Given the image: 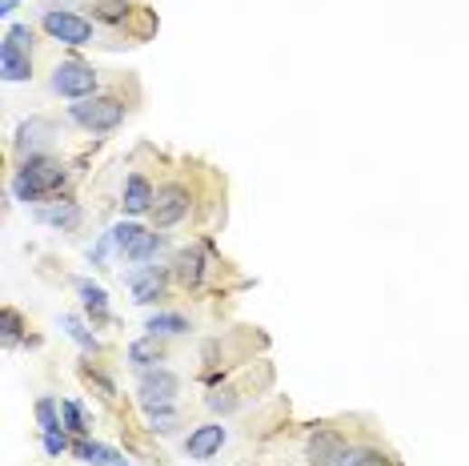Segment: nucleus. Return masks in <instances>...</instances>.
Returning <instances> with one entry per match:
<instances>
[{
	"label": "nucleus",
	"instance_id": "nucleus-1",
	"mask_svg": "<svg viewBox=\"0 0 469 466\" xmlns=\"http://www.w3.org/2000/svg\"><path fill=\"white\" fill-rule=\"evenodd\" d=\"M61 185H64V165L56 161V157H44V153H33L13 177L16 201H41V198H49L53 189H61Z\"/></svg>",
	"mask_w": 469,
	"mask_h": 466
},
{
	"label": "nucleus",
	"instance_id": "nucleus-2",
	"mask_svg": "<svg viewBox=\"0 0 469 466\" xmlns=\"http://www.w3.org/2000/svg\"><path fill=\"white\" fill-rule=\"evenodd\" d=\"M125 101L120 97H84L77 105H69V117L77 121L81 129H89V133H112V129L125 121Z\"/></svg>",
	"mask_w": 469,
	"mask_h": 466
},
{
	"label": "nucleus",
	"instance_id": "nucleus-3",
	"mask_svg": "<svg viewBox=\"0 0 469 466\" xmlns=\"http://www.w3.org/2000/svg\"><path fill=\"white\" fill-rule=\"evenodd\" d=\"M97 69L84 61H61L53 69V89L69 101H84V97H97Z\"/></svg>",
	"mask_w": 469,
	"mask_h": 466
},
{
	"label": "nucleus",
	"instance_id": "nucleus-4",
	"mask_svg": "<svg viewBox=\"0 0 469 466\" xmlns=\"http://www.w3.org/2000/svg\"><path fill=\"white\" fill-rule=\"evenodd\" d=\"M41 29L53 36V41H61V44H92V24L84 21V16L77 13H69V8H49V13L41 16Z\"/></svg>",
	"mask_w": 469,
	"mask_h": 466
},
{
	"label": "nucleus",
	"instance_id": "nucleus-5",
	"mask_svg": "<svg viewBox=\"0 0 469 466\" xmlns=\"http://www.w3.org/2000/svg\"><path fill=\"white\" fill-rule=\"evenodd\" d=\"M137 390H140V406L145 410H157V406H173V398H177V390H181V382H177L173 370H161V366H148V370H140V382H137Z\"/></svg>",
	"mask_w": 469,
	"mask_h": 466
},
{
	"label": "nucleus",
	"instance_id": "nucleus-6",
	"mask_svg": "<svg viewBox=\"0 0 469 466\" xmlns=\"http://www.w3.org/2000/svg\"><path fill=\"white\" fill-rule=\"evenodd\" d=\"M345 451H349V446H345L341 434L330 431V426H317V431L309 434V442H305V459L313 466H341Z\"/></svg>",
	"mask_w": 469,
	"mask_h": 466
},
{
	"label": "nucleus",
	"instance_id": "nucleus-7",
	"mask_svg": "<svg viewBox=\"0 0 469 466\" xmlns=\"http://www.w3.org/2000/svg\"><path fill=\"white\" fill-rule=\"evenodd\" d=\"M153 218H157V226H177L181 218H189V189L177 181L161 185L157 201H153Z\"/></svg>",
	"mask_w": 469,
	"mask_h": 466
},
{
	"label": "nucleus",
	"instance_id": "nucleus-8",
	"mask_svg": "<svg viewBox=\"0 0 469 466\" xmlns=\"http://www.w3.org/2000/svg\"><path fill=\"white\" fill-rule=\"evenodd\" d=\"M225 438H229V431H225L221 422H205V426H196V431H189V438H185V454L196 459V462H205L221 451Z\"/></svg>",
	"mask_w": 469,
	"mask_h": 466
},
{
	"label": "nucleus",
	"instance_id": "nucleus-9",
	"mask_svg": "<svg viewBox=\"0 0 469 466\" xmlns=\"http://www.w3.org/2000/svg\"><path fill=\"white\" fill-rule=\"evenodd\" d=\"M129 294H133V302L140 306H148V302H157V297L165 294V269L161 266H137L133 274H129Z\"/></svg>",
	"mask_w": 469,
	"mask_h": 466
},
{
	"label": "nucleus",
	"instance_id": "nucleus-10",
	"mask_svg": "<svg viewBox=\"0 0 469 466\" xmlns=\"http://www.w3.org/2000/svg\"><path fill=\"white\" fill-rule=\"evenodd\" d=\"M157 201V189L148 185V177L140 173H129L125 177V193H120V209L129 213V218H140V213H148Z\"/></svg>",
	"mask_w": 469,
	"mask_h": 466
},
{
	"label": "nucleus",
	"instance_id": "nucleus-11",
	"mask_svg": "<svg viewBox=\"0 0 469 466\" xmlns=\"http://www.w3.org/2000/svg\"><path fill=\"white\" fill-rule=\"evenodd\" d=\"M36 221H41V226L61 229V233H69V229L81 226V205H77V201H53V205H41V209H36Z\"/></svg>",
	"mask_w": 469,
	"mask_h": 466
},
{
	"label": "nucleus",
	"instance_id": "nucleus-12",
	"mask_svg": "<svg viewBox=\"0 0 469 466\" xmlns=\"http://www.w3.org/2000/svg\"><path fill=\"white\" fill-rule=\"evenodd\" d=\"M0 73H5V81H28L33 77V53L5 41L0 44Z\"/></svg>",
	"mask_w": 469,
	"mask_h": 466
},
{
	"label": "nucleus",
	"instance_id": "nucleus-13",
	"mask_svg": "<svg viewBox=\"0 0 469 466\" xmlns=\"http://www.w3.org/2000/svg\"><path fill=\"white\" fill-rule=\"evenodd\" d=\"M72 454H77L81 462H89V466H129L125 454H117L105 442H89V438H77V442H72Z\"/></svg>",
	"mask_w": 469,
	"mask_h": 466
},
{
	"label": "nucleus",
	"instance_id": "nucleus-14",
	"mask_svg": "<svg viewBox=\"0 0 469 466\" xmlns=\"http://www.w3.org/2000/svg\"><path fill=\"white\" fill-rule=\"evenodd\" d=\"M129 362H133L137 370L157 366V362H165V342L157 338V334H148V338H137L133 346H129Z\"/></svg>",
	"mask_w": 469,
	"mask_h": 466
},
{
	"label": "nucleus",
	"instance_id": "nucleus-15",
	"mask_svg": "<svg viewBox=\"0 0 469 466\" xmlns=\"http://www.w3.org/2000/svg\"><path fill=\"white\" fill-rule=\"evenodd\" d=\"M77 294H81L84 310L92 314V322H109V294L100 290L97 282H89V277H77Z\"/></svg>",
	"mask_w": 469,
	"mask_h": 466
},
{
	"label": "nucleus",
	"instance_id": "nucleus-16",
	"mask_svg": "<svg viewBox=\"0 0 469 466\" xmlns=\"http://www.w3.org/2000/svg\"><path fill=\"white\" fill-rule=\"evenodd\" d=\"M157 249H161V233H153V229H140L137 238H133V246L125 249V262H133V266H145V262H153L157 257Z\"/></svg>",
	"mask_w": 469,
	"mask_h": 466
},
{
	"label": "nucleus",
	"instance_id": "nucleus-17",
	"mask_svg": "<svg viewBox=\"0 0 469 466\" xmlns=\"http://www.w3.org/2000/svg\"><path fill=\"white\" fill-rule=\"evenodd\" d=\"M44 137H49V125H44V121H24V125H21V133H16V149L33 157L36 149L44 145Z\"/></svg>",
	"mask_w": 469,
	"mask_h": 466
},
{
	"label": "nucleus",
	"instance_id": "nucleus-18",
	"mask_svg": "<svg viewBox=\"0 0 469 466\" xmlns=\"http://www.w3.org/2000/svg\"><path fill=\"white\" fill-rule=\"evenodd\" d=\"M148 334H157V338H173V334H185L189 330V322L181 318V314H153V318L145 322Z\"/></svg>",
	"mask_w": 469,
	"mask_h": 466
},
{
	"label": "nucleus",
	"instance_id": "nucleus-19",
	"mask_svg": "<svg viewBox=\"0 0 469 466\" xmlns=\"http://www.w3.org/2000/svg\"><path fill=\"white\" fill-rule=\"evenodd\" d=\"M177 274H181V282H185V286H201V277H205V262H201V254H196V249H185V254L177 257Z\"/></svg>",
	"mask_w": 469,
	"mask_h": 466
},
{
	"label": "nucleus",
	"instance_id": "nucleus-20",
	"mask_svg": "<svg viewBox=\"0 0 469 466\" xmlns=\"http://www.w3.org/2000/svg\"><path fill=\"white\" fill-rule=\"evenodd\" d=\"M341 466H389V454L373 451V446H349Z\"/></svg>",
	"mask_w": 469,
	"mask_h": 466
},
{
	"label": "nucleus",
	"instance_id": "nucleus-21",
	"mask_svg": "<svg viewBox=\"0 0 469 466\" xmlns=\"http://www.w3.org/2000/svg\"><path fill=\"white\" fill-rule=\"evenodd\" d=\"M145 414H148V431L153 434H173L177 422H181V414L173 406H157V410H145Z\"/></svg>",
	"mask_w": 469,
	"mask_h": 466
},
{
	"label": "nucleus",
	"instance_id": "nucleus-22",
	"mask_svg": "<svg viewBox=\"0 0 469 466\" xmlns=\"http://www.w3.org/2000/svg\"><path fill=\"white\" fill-rule=\"evenodd\" d=\"M92 16H97V21H109V24L125 21V16H129V0H92Z\"/></svg>",
	"mask_w": 469,
	"mask_h": 466
},
{
	"label": "nucleus",
	"instance_id": "nucleus-23",
	"mask_svg": "<svg viewBox=\"0 0 469 466\" xmlns=\"http://www.w3.org/2000/svg\"><path fill=\"white\" fill-rule=\"evenodd\" d=\"M61 325H64V334H69V338H72V342H81V346H84V350H92V354H97V350H100V342H97V338H92V334H89V330H84V325H81L77 318H72V314H64V318H61Z\"/></svg>",
	"mask_w": 469,
	"mask_h": 466
},
{
	"label": "nucleus",
	"instance_id": "nucleus-24",
	"mask_svg": "<svg viewBox=\"0 0 469 466\" xmlns=\"http://www.w3.org/2000/svg\"><path fill=\"white\" fill-rule=\"evenodd\" d=\"M36 422H41L44 434L61 431V414H56V403H53V398H36Z\"/></svg>",
	"mask_w": 469,
	"mask_h": 466
},
{
	"label": "nucleus",
	"instance_id": "nucleus-25",
	"mask_svg": "<svg viewBox=\"0 0 469 466\" xmlns=\"http://www.w3.org/2000/svg\"><path fill=\"white\" fill-rule=\"evenodd\" d=\"M61 414H64V431L84 438V431H89V426H84V414H81V406L72 403V398H64V403H61Z\"/></svg>",
	"mask_w": 469,
	"mask_h": 466
},
{
	"label": "nucleus",
	"instance_id": "nucleus-26",
	"mask_svg": "<svg viewBox=\"0 0 469 466\" xmlns=\"http://www.w3.org/2000/svg\"><path fill=\"white\" fill-rule=\"evenodd\" d=\"M140 233V226H133V221H120V226H112L109 229V238H112V249H117V254H125L129 246H133V238Z\"/></svg>",
	"mask_w": 469,
	"mask_h": 466
},
{
	"label": "nucleus",
	"instance_id": "nucleus-27",
	"mask_svg": "<svg viewBox=\"0 0 469 466\" xmlns=\"http://www.w3.org/2000/svg\"><path fill=\"white\" fill-rule=\"evenodd\" d=\"M0 318H5V346H16V342H21V314H16L13 306H5Z\"/></svg>",
	"mask_w": 469,
	"mask_h": 466
},
{
	"label": "nucleus",
	"instance_id": "nucleus-28",
	"mask_svg": "<svg viewBox=\"0 0 469 466\" xmlns=\"http://www.w3.org/2000/svg\"><path fill=\"white\" fill-rule=\"evenodd\" d=\"M5 41H13V44H21V49L33 53V29H28V24H8Z\"/></svg>",
	"mask_w": 469,
	"mask_h": 466
},
{
	"label": "nucleus",
	"instance_id": "nucleus-29",
	"mask_svg": "<svg viewBox=\"0 0 469 466\" xmlns=\"http://www.w3.org/2000/svg\"><path fill=\"white\" fill-rule=\"evenodd\" d=\"M44 451H49V454H64V451H69V438H64L61 431L44 434Z\"/></svg>",
	"mask_w": 469,
	"mask_h": 466
},
{
	"label": "nucleus",
	"instance_id": "nucleus-30",
	"mask_svg": "<svg viewBox=\"0 0 469 466\" xmlns=\"http://www.w3.org/2000/svg\"><path fill=\"white\" fill-rule=\"evenodd\" d=\"M16 5H21V0H0V13L13 16V13H16Z\"/></svg>",
	"mask_w": 469,
	"mask_h": 466
}]
</instances>
